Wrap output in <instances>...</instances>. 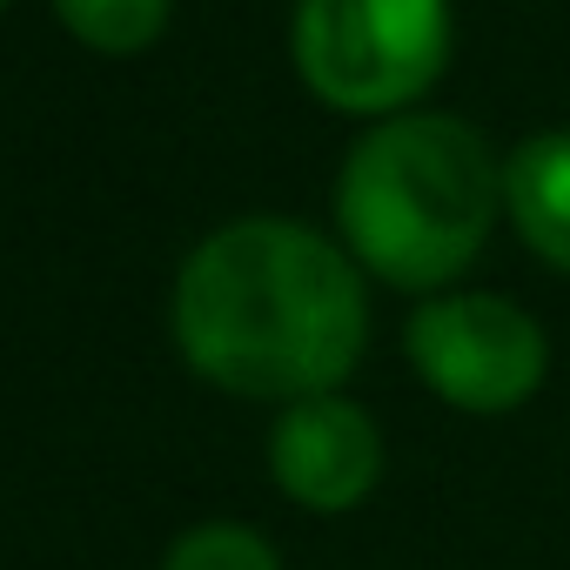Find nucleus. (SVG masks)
I'll use <instances>...</instances> for the list:
<instances>
[{"label":"nucleus","instance_id":"0eeeda50","mask_svg":"<svg viewBox=\"0 0 570 570\" xmlns=\"http://www.w3.org/2000/svg\"><path fill=\"white\" fill-rule=\"evenodd\" d=\"M168 8L175 0H55L61 28L95 55H141L168 28Z\"/></svg>","mask_w":570,"mask_h":570},{"label":"nucleus","instance_id":"20e7f679","mask_svg":"<svg viewBox=\"0 0 570 570\" xmlns=\"http://www.w3.org/2000/svg\"><path fill=\"white\" fill-rule=\"evenodd\" d=\"M403 350L423 390L463 416H510L550 376V330L523 303L490 289L423 296L403 330Z\"/></svg>","mask_w":570,"mask_h":570},{"label":"nucleus","instance_id":"f257e3e1","mask_svg":"<svg viewBox=\"0 0 570 570\" xmlns=\"http://www.w3.org/2000/svg\"><path fill=\"white\" fill-rule=\"evenodd\" d=\"M370 343L363 268L289 215L215 228L175 275V350L195 376L255 403L343 390Z\"/></svg>","mask_w":570,"mask_h":570},{"label":"nucleus","instance_id":"39448f33","mask_svg":"<svg viewBox=\"0 0 570 570\" xmlns=\"http://www.w3.org/2000/svg\"><path fill=\"white\" fill-rule=\"evenodd\" d=\"M268 476L289 503H303L316 517L356 510L383 483V430L343 390L303 396L268 430Z\"/></svg>","mask_w":570,"mask_h":570},{"label":"nucleus","instance_id":"423d86ee","mask_svg":"<svg viewBox=\"0 0 570 570\" xmlns=\"http://www.w3.org/2000/svg\"><path fill=\"white\" fill-rule=\"evenodd\" d=\"M503 222L543 268L570 275V128H537L503 155Z\"/></svg>","mask_w":570,"mask_h":570},{"label":"nucleus","instance_id":"1a4fd4ad","mask_svg":"<svg viewBox=\"0 0 570 570\" xmlns=\"http://www.w3.org/2000/svg\"><path fill=\"white\" fill-rule=\"evenodd\" d=\"M0 8H8V0H0Z\"/></svg>","mask_w":570,"mask_h":570},{"label":"nucleus","instance_id":"f03ea898","mask_svg":"<svg viewBox=\"0 0 570 570\" xmlns=\"http://www.w3.org/2000/svg\"><path fill=\"white\" fill-rule=\"evenodd\" d=\"M503 222V155L443 108L376 121L336 175V242L403 296H443Z\"/></svg>","mask_w":570,"mask_h":570},{"label":"nucleus","instance_id":"7ed1b4c3","mask_svg":"<svg viewBox=\"0 0 570 570\" xmlns=\"http://www.w3.org/2000/svg\"><path fill=\"white\" fill-rule=\"evenodd\" d=\"M289 55L323 108L410 115L450 68V0H296Z\"/></svg>","mask_w":570,"mask_h":570},{"label":"nucleus","instance_id":"6e6552de","mask_svg":"<svg viewBox=\"0 0 570 570\" xmlns=\"http://www.w3.org/2000/svg\"><path fill=\"white\" fill-rule=\"evenodd\" d=\"M161 570H282V557L248 523H202L161 557Z\"/></svg>","mask_w":570,"mask_h":570}]
</instances>
